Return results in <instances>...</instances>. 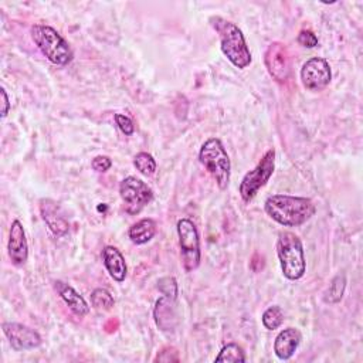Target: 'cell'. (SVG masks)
<instances>
[{
    "instance_id": "5b68a950",
    "label": "cell",
    "mask_w": 363,
    "mask_h": 363,
    "mask_svg": "<svg viewBox=\"0 0 363 363\" xmlns=\"http://www.w3.org/2000/svg\"><path fill=\"white\" fill-rule=\"evenodd\" d=\"M199 160L206 170L214 177L220 190H225L230 184L231 162L218 138L207 139L199 152Z\"/></svg>"
},
{
    "instance_id": "2e32d148",
    "label": "cell",
    "mask_w": 363,
    "mask_h": 363,
    "mask_svg": "<svg viewBox=\"0 0 363 363\" xmlns=\"http://www.w3.org/2000/svg\"><path fill=\"white\" fill-rule=\"evenodd\" d=\"M102 261H104L106 271L116 282L125 281L126 271H128L126 262H125L122 252L118 248H115L112 245H106L102 250Z\"/></svg>"
},
{
    "instance_id": "4fadbf2b",
    "label": "cell",
    "mask_w": 363,
    "mask_h": 363,
    "mask_svg": "<svg viewBox=\"0 0 363 363\" xmlns=\"http://www.w3.org/2000/svg\"><path fill=\"white\" fill-rule=\"evenodd\" d=\"M40 211H41L43 220L45 221V224L48 225V228L51 230V233L55 237H62L68 233V230H69L68 221L62 216V213L55 201H52L50 199H43L40 201Z\"/></svg>"
},
{
    "instance_id": "cb8c5ba5",
    "label": "cell",
    "mask_w": 363,
    "mask_h": 363,
    "mask_svg": "<svg viewBox=\"0 0 363 363\" xmlns=\"http://www.w3.org/2000/svg\"><path fill=\"white\" fill-rule=\"evenodd\" d=\"M157 288H159V291L162 292L163 296L176 299V295H177V284H176V279H174L173 277L160 278L159 282H157Z\"/></svg>"
},
{
    "instance_id": "e0dca14e",
    "label": "cell",
    "mask_w": 363,
    "mask_h": 363,
    "mask_svg": "<svg viewBox=\"0 0 363 363\" xmlns=\"http://www.w3.org/2000/svg\"><path fill=\"white\" fill-rule=\"evenodd\" d=\"M156 234V223L153 218H142L129 228V238L133 244L142 245L150 241Z\"/></svg>"
},
{
    "instance_id": "484cf974",
    "label": "cell",
    "mask_w": 363,
    "mask_h": 363,
    "mask_svg": "<svg viewBox=\"0 0 363 363\" xmlns=\"http://www.w3.org/2000/svg\"><path fill=\"white\" fill-rule=\"evenodd\" d=\"M298 43H299L302 47L313 48V47L318 45V37H316L311 30H302V31H299V34H298Z\"/></svg>"
},
{
    "instance_id": "d4e9b609",
    "label": "cell",
    "mask_w": 363,
    "mask_h": 363,
    "mask_svg": "<svg viewBox=\"0 0 363 363\" xmlns=\"http://www.w3.org/2000/svg\"><path fill=\"white\" fill-rule=\"evenodd\" d=\"M115 122H116L119 130L122 133H125L126 136H130L135 132L133 121L129 116H126L123 113H115Z\"/></svg>"
},
{
    "instance_id": "277c9868",
    "label": "cell",
    "mask_w": 363,
    "mask_h": 363,
    "mask_svg": "<svg viewBox=\"0 0 363 363\" xmlns=\"http://www.w3.org/2000/svg\"><path fill=\"white\" fill-rule=\"evenodd\" d=\"M30 33L34 44L52 64L64 67L72 61L74 52L69 44L55 28L45 24H34Z\"/></svg>"
},
{
    "instance_id": "8992f818",
    "label": "cell",
    "mask_w": 363,
    "mask_h": 363,
    "mask_svg": "<svg viewBox=\"0 0 363 363\" xmlns=\"http://www.w3.org/2000/svg\"><path fill=\"white\" fill-rule=\"evenodd\" d=\"M274 169H275V150L269 149L264 153L258 164L252 170L245 173V176L242 177L238 186V193L245 203H250L258 194V191L268 183V180L274 173Z\"/></svg>"
},
{
    "instance_id": "4316f807",
    "label": "cell",
    "mask_w": 363,
    "mask_h": 363,
    "mask_svg": "<svg viewBox=\"0 0 363 363\" xmlns=\"http://www.w3.org/2000/svg\"><path fill=\"white\" fill-rule=\"evenodd\" d=\"M155 362H179V354L174 347H164L162 349L157 356L155 357Z\"/></svg>"
},
{
    "instance_id": "30bf717a",
    "label": "cell",
    "mask_w": 363,
    "mask_h": 363,
    "mask_svg": "<svg viewBox=\"0 0 363 363\" xmlns=\"http://www.w3.org/2000/svg\"><path fill=\"white\" fill-rule=\"evenodd\" d=\"M1 329L14 350H30L41 345L40 335L26 325L17 322H4Z\"/></svg>"
},
{
    "instance_id": "ffe728a7",
    "label": "cell",
    "mask_w": 363,
    "mask_h": 363,
    "mask_svg": "<svg viewBox=\"0 0 363 363\" xmlns=\"http://www.w3.org/2000/svg\"><path fill=\"white\" fill-rule=\"evenodd\" d=\"M214 360L216 362H245L247 357L241 346H238L237 343H228L220 350L218 356H216Z\"/></svg>"
},
{
    "instance_id": "ac0fdd59",
    "label": "cell",
    "mask_w": 363,
    "mask_h": 363,
    "mask_svg": "<svg viewBox=\"0 0 363 363\" xmlns=\"http://www.w3.org/2000/svg\"><path fill=\"white\" fill-rule=\"evenodd\" d=\"M173 302H174V299L167 298V296H162L156 302L155 320H156V325L162 330H170V328H173V323L170 322L174 318Z\"/></svg>"
},
{
    "instance_id": "83f0119b",
    "label": "cell",
    "mask_w": 363,
    "mask_h": 363,
    "mask_svg": "<svg viewBox=\"0 0 363 363\" xmlns=\"http://www.w3.org/2000/svg\"><path fill=\"white\" fill-rule=\"evenodd\" d=\"M111 166H112V160L104 155H99V156L94 157V160H92V169L98 173L106 172Z\"/></svg>"
},
{
    "instance_id": "603a6c76",
    "label": "cell",
    "mask_w": 363,
    "mask_h": 363,
    "mask_svg": "<svg viewBox=\"0 0 363 363\" xmlns=\"http://www.w3.org/2000/svg\"><path fill=\"white\" fill-rule=\"evenodd\" d=\"M133 164L143 176H152L156 172V160L150 153L146 152H139L133 157Z\"/></svg>"
},
{
    "instance_id": "f1b7e54d",
    "label": "cell",
    "mask_w": 363,
    "mask_h": 363,
    "mask_svg": "<svg viewBox=\"0 0 363 363\" xmlns=\"http://www.w3.org/2000/svg\"><path fill=\"white\" fill-rule=\"evenodd\" d=\"M0 94H1V99H3V109H1V118H6L7 113H9V109H10V102H9V96H7V92L4 88L0 89Z\"/></svg>"
},
{
    "instance_id": "3957f363",
    "label": "cell",
    "mask_w": 363,
    "mask_h": 363,
    "mask_svg": "<svg viewBox=\"0 0 363 363\" xmlns=\"http://www.w3.org/2000/svg\"><path fill=\"white\" fill-rule=\"evenodd\" d=\"M277 254L285 278L296 281L306 271L303 245L299 237L291 231H281L277 240Z\"/></svg>"
},
{
    "instance_id": "52a82bcc",
    "label": "cell",
    "mask_w": 363,
    "mask_h": 363,
    "mask_svg": "<svg viewBox=\"0 0 363 363\" xmlns=\"http://www.w3.org/2000/svg\"><path fill=\"white\" fill-rule=\"evenodd\" d=\"M177 237L183 267L187 272L197 269L200 265V237L194 223L189 218H180L177 221Z\"/></svg>"
},
{
    "instance_id": "7c38bea8",
    "label": "cell",
    "mask_w": 363,
    "mask_h": 363,
    "mask_svg": "<svg viewBox=\"0 0 363 363\" xmlns=\"http://www.w3.org/2000/svg\"><path fill=\"white\" fill-rule=\"evenodd\" d=\"M7 254L13 265L21 267L28 258V244L26 238V231L23 224L18 220H14L9 233Z\"/></svg>"
},
{
    "instance_id": "8fae6325",
    "label": "cell",
    "mask_w": 363,
    "mask_h": 363,
    "mask_svg": "<svg viewBox=\"0 0 363 363\" xmlns=\"http://www.w3.org/2000/svg\"><path fill=\"white\" fill-rule=\"evenodd\" d=\"M265 64L271 77L277 81L282 82L289 77L291 72V61L288 50L281 43H274L268 47L265 52Z\"/></svg>"
},
{
    "instance_id": "9c48e42d",
    "label": "cell",
    "mask_w": 363,
    "mask_h": 363,
    "mask_svg": "<svg viewBox=\"0 0 363 363\" xmlns=\"http://www.w3.org/2000/svg\"><path fill=\"white\" fill-rule=\"evenodd\" d=\"M332 78L329 62L325 58H309L301 68V81L309 91H320L329 85Z\"/></svg>"
},
{
    "instance_id": "6da1fadb",
    "label": "cell",
    "mask_w": 363,
    "mask_h": 363,
    "mask_svg": "<svg viewBox=\"0 0 363 363\" xmlns=\"http://www.w3.org/2000/svg\"><path fill=\"white\" fill-rule=\"evenodd\" d=\"M264 208L274 221L284 227L302 225L316 211V207L311 199L289 194L269 196L264 203Z\"/></svg>"
},
{
    "instance_id": "7a4b0ae2",
    "label": "cell",
    "mask_w": 363,
    "mask_h": 363,
    "mask_svg": "<svg viewBox=\"0 0 363 363\" xmlns=\"http://www.w3.org/2000/svg\"><path fill=\"white\" fill-rule=\"evenodd\" d=\"M211 26L220 35V48L227 60L237 68H247L252 58L242 31L231 21L218 16L210 18Z\"/></svg>"
},
{
    "instance_id": "ba28073f",
    "label": "cell",
    "mask_w": 363,
    "mask_h": 363,
    "mask_svg": "<svg viewBox=\"0 0 363 363\" xmlns=\"http://www.w3.org/2000/svg\"><path fill=\"white\" fill-rule=\"evenodd\" d=\"M119 194L129 214H139L153 199L152 189L135 176H128L121 182Z\"/></svg>"
},
{
    "instance_id": "44dd1931",
    "label": "cell",
    "mask_w": 363,
    "mask_h": 363,
    "mask_svg": "<svg viewBox=\"0 0 363 363\" xmlns=\"http://www.w3.org/2000/svg\"><path fill=\"white\" fill-rule=\"evenodd\" d=\"M261 320H262V325L268 330L278 329L282 325V322H284V312H282L281 306L272 305L268 309H265V312L261 316Z\"/></svg>"
},
{
    "instance_id": "d6986e66",
    "label": "cell",
    "mask_w": 363,
    "mask_h": 363,
    "mask_svg": "<svg viewBox=\"0 0 363 363\" xmlns=\"http://www.w3.org/2000/svg\"><path fill=\"white\" fill-rule=\"evenodd\" d=\"M345 286H346V279H345V275L343 274H339L336 275L330 284H329V288L326 289L325 292V302H329V303H336L342 299L343 296V292H345Z\"/></svg>"
},
{
    "instance_id": "7402d4cb",
    "label": "cell",
    "mask_w": 363,
    "mask_h": 363,
    "mask_svg": "<svg viewBox=\"0 0 363 363\" xmlns=\"http://www.w3.org/2000/svg\"><path fill=\"white\" fill-rule=\"evenodd\" d=\"M91 303L96 311H109L115 301L113 296L105 288H96L91 294Z\"/></svg>"
},
{
    "instance_id": "9a60e30c",
    "label": "cell",
    "mask_w": 363,
    "mask_h": 363,
    "mask_svg": "<svg viewBox=\"0 0 363 363\" xmlns=\"http://www.w3.org/2000/svg\"><path fill=\"white\" fill-rule=\"evenodd\" d=\"M54 288L58 292V295L61 296V299L67 303V306L79 318L85 316L89 312V306L86 303V301L68 284L62 282V281H55L54 282Z\"/></svg>"
},
{
    "instance_id": "5bb4252c",
    "label": "cell",
    "mask_w": 363,
    "mask_h": 363,
    "mask_svg": "<svg viewBox=\"0 0 363 363\" xmlns=\"http://www.w3.org/2000/svg\"><path fill=\"white\" fill-rule=\"evenodd\" d=\"M301 332L295 328H286L281 330L274 342V352L278 359L288 360L294 356L296 352L299 343H301Z\"/></svg>"
}]
</instances>
